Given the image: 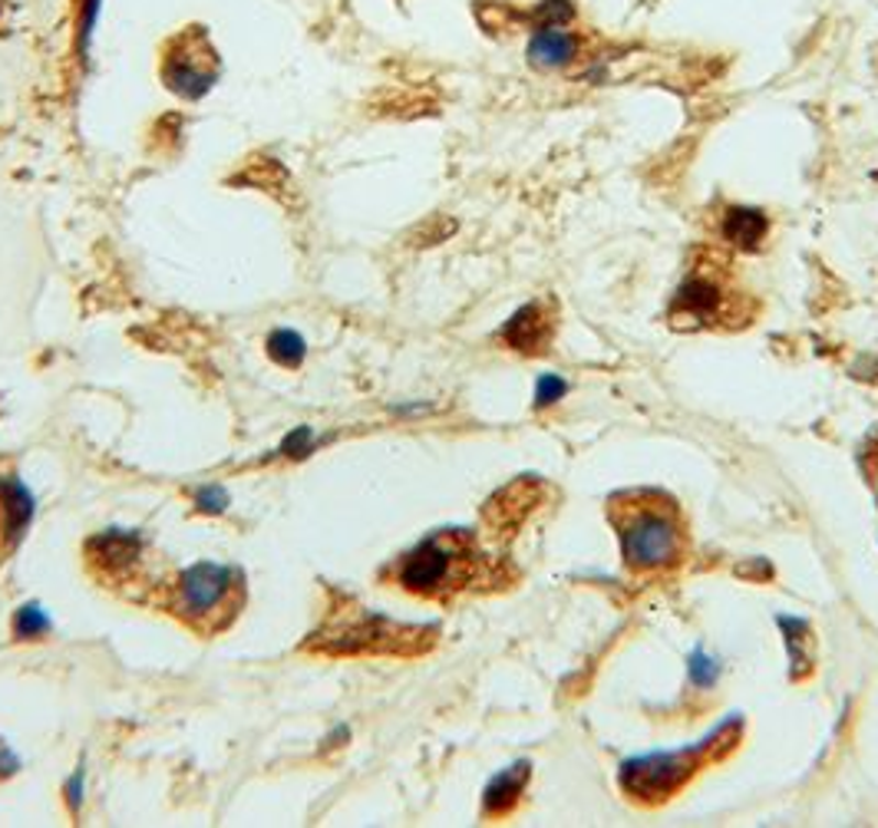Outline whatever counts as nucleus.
Here are the masks:
<instances>
[{
	"mask_svg": "<svg viewBox=\"0 0 878 828\" xmlns=\"http://www.w3.org/2000/svg\"><path fill=\"white\" fill-rule=\"evenodd\" d=\"M317 445H320V439H317L314 426H294V429L281 439L277 455H284V459H307Z\"/></svg>",
	"mask_w": 878,
	"mask_h": 828,
	"instance_id": "aec40b11",
	"label": "nucleus"
},
{
	"mask_svg": "<svg viewBox=\"0 0 878 828\" xmlns=\"http://www.w3.org/2000/svg\"><path fill=\"white\" fill-rule=\"evenodd\" d=\"M568 383L561 376H551V373H541L538 383H535V406H551L564 396Z\"/></svg>",
	"mask_w": 878,
	"mask_h": 828,
	"instance_id": "4be33fe9",
	"label": "nucleus"
},
{
	"mask_svg": "<svg viewBox=\"0 0 878 828\" xmlns=\"http://www.w3.org/2000/svg\"><path fill=\"white\" fill-rule=\"evenodd\" d=\"M158 76L168 92H175L185 102L205 99L218 76H221V59L208 40L205 26H185L178 30L165 46H162V63Z\"/></svg>",
	"mask_w": 878,
	"mask_h": 828,
	"instance_id": "20e7f679",
	"label": "nucleus"
},
{
	"mask_svg": "<svg viewBox=\"0 0 878 828\" xmlns=\"http://www.w3.org/2000/svg\"><path fill=\"white\" fill-rule=\"evenodd\" d=\"M716 676H720V663L706 650H696L690 656V680H693V686H713Z\"/></svg>",
	"mask_w": 878,
	"mask_h": 828,
	"instance_id": "412c9836",
	"label": "nucleus"
},
{
	"mask_svg": "<svg viewBox=\"0 0 878 828\" xmlns=\"http://www.w3.org/2000/svg\"><path fill=\"white\" fill-rule=\"evenodd\" d=\"M551 333H555V320L541 303L518 307L498 330V336L512 350H522V353H545V346L551 343Z\"/></svg>",
	"mask_w": 878,
	"mask_h": 828,
	"instance_id": "9d476101",
	"label": "nucleus"
},
{
	"mask_svg": "<svg viewBox=\"0 0 878 828\" xmlns=\"http://www.w3.org/2000/svg\"><path fill=\"white\" fill-rule=\"evenodd\" d=\"M241 604V571L221 561H195L185 567L172 587V610L191 627L218 630Z\"/></svg>",
	"mask_w": 878,
	"mask_h": 828,
	"instance_id": "f257e3e1",
	"label": "nucleus"
},
{
	"mask_svg": "<svg viewBox=\"0 0 878 828\" xmlns=\"http://www.w3.org/2000/svg\"><path fill=\"white\" fill-rule=\"evenodd\" d=\"M769 234V218L759 208H726L723 238L743 251H756Z\"/></svg>",
	"mask_w": 878,
	"mask_h": 828,
	"instance_id": "f8f14e48",
	"label": "nucleus"
},
{
	"mask_svg": "<svg viewBox=\"0 0 878 828\" xmlns=\"http://www.w3.org/2000/svg\"><path fill=\"white\" fill-rule=\"evenodd\" d=\"M264 353L271 356V363H277L281 369H297L307 360V340L304 333H297L294 327H274L264 336Z\"/></svg>",
	"mask_w": 878,
	"mask_h": 828,
	"instance_id": "4468645a",
	"label": "nucleus"
},
{
	"mask_svg": "<svg viewBox=\"0 0 878 828\" xmlns=\"http://www.w3.org/2000/svg\"><path fill=\"white\" fill-rule=\"evenodd\" d=\"M36 515V498L17 475H0V554L3 561L20 548L30 521Z\"/></svg>",
	"mask_w": 878,
	"mask_h": 828,
	"instance_id": "0eeeda50",
	"label": "nucleus"
},
{
	"mask_svg": "<svg viewBox=\"0 0 878 828\" xmlns=\"http://www.w3.org/2000/svg\"><path fill=\"white\" fill-rule=\"evenodd\" d=\"M83 792H86V772H83V765L66 779V785H63V798H66V808H69V815H79V808H83Z\"/></svg>",
	"mask_w": 878,
	"mask_h": 828,
	"instance_id": "5701e85b",
	"label": "nucleus"
},
{
	"mask_svg": "<svg viewBox=\"0 0 878 828\" xmlns=\"http://www.w3.org/2000/svg\"><path fill=\"white\" fill-rule=\"evenodd\" d=\"M779 627L786 630V647H789V660H792V676L805 673L812 663V653L805 650L809 637H805V623L795 617H779Z\"/></svg>",
	"mask_w": 878,
	"mask_h": 828,
	"instance_id": "f3484780",
	"label": "nucleus"
},
{
	"mask_svg": "<svg viewBox=\"0 0 878 828\" xmlns=\"http://www.w3.org/2000/svg\"><path fill=\"white\" fill-rule=\"evenodd\" d=\"M20 755L7 746V742H0V779H10V775H17L20 772Z\"/></svg>",
	"mask_w": 878,
	"mask_h": 828,
	"instance_id": "b1692460",
	"label": "nucleus"
},
{
	"mask_svg": "<svg viewBox=\"0 0 878 828\" xmlns=\"http://www.w3.org/2000/svg\"><path fill=\"white\" fill-rule=\"evenodd\" d=\"M472 561H475V554L469 551V534L439 531L399 557L396 584L413 590V594H442V590L469 581Z\"/></svg>",
	"mask_w": 878,
	"mask_h": 828,
	"instance_id": "f03ea898",
	"label": "nucleus"
},
{
	"mask_svg": "<svg viewBox=\"0 0 878 828\" xmlns=\"http://www.w3.org/2000/svg\"><path fill=\"white\" fill-rule=\"evenodd\" d=\"M53 630V617L43 610V604L26 600L13 610V637L17 640H43Z\"/></svg>",
	"mask_w": 878,
	"mask_h": 828,
	"instance_id": "dca6fc26",
	"label": "nucleus"
},
{
	"mask_svg": "<svg viewBox=\"0 0 878 828\" xmlns=\"http://www.w3.org/2000/svg\"><path fill=\"white\" fill-rule=\"evenodd\" d=\"M310 637V647L320 653H413L429 640V630L403 627L380 614L360 610L356 617L327 620Z\"/></svg>",
	"mask_w": 878,
	"mask_h": 828,
	"instance_id": "7ed1b4c3",
	"label": "nucleus"
},
{
	"mask_svg": "<svg viewBox=\"0 0 878 828\" xmlns=\"http://www.w3.org/2000/svg\"><path fill=\"white\" fill-rule=\"evenodd\" d=\"M690 752L677 755H647L637 762L624 765V785L630 792H647V795H663L670 792L680 779L690 775Z\"/></svg>",
	"mask_w": 878,
	"mask_h": 828,
	"instance_id": "6e6552de",
	"label": "nucleus"
},
{
	"mask_svg": "<svg viewBox=\"0 0 878 828\" xmlns=\"http://www.w3.org/2000/svg\"><path fill=\"white\" fill-rule=\"evenodd\" d=\"M350 739V726H337L327 739H323V746H320V752H327V749H337V746H343Z\"/></svg>",
	"mask_w": 878,
	"mask_h": 828,
	"instance_id": "393cba45",
	"label": "nucleus"
},
{
	"mask_svg": "<svg viewBox=\"0 0 878 828\" xmlns=\"http://www.w3.org/2000/svg\"><path fill=\"white\" fill-rule=\"evenodd\" d=\"M99 13H102V0H73V56L79 59V66L89 63Z\"/></svg>",
	"mask_w": 878,
	"mask_h": 828,
	"instance_id": "2eb2a0df",
	"label": "nucleus"
},
{
	"mask_svg": "<svg viewBox=\"0 0 878 828\" xmlns=\"http://www.w3.org/2000/svg\"><path fill=\"white\" fill-rule=\"evenodd\" d=\"M142 554V534L132 528H106L86 541V557L99 564L106 574L129 571Z\"/></svg>",
	"mask_w": 878,
	"mask_h": 828,
	"instance_id": "1a4fd4ad",
	"label": "nucleus"
},
{
	"mask_svg": "<svg viewBox=\"0 0 878 828\" xmlns=\"http://www.w3.org/2000/svg\"><path fill=\"white\" fill-rule=\"evenodd\" d=\"M736 300L723 290V284L716 277H706V274H693L680 284V290L673 294V303H670V317L680 323V320H690V323H713L720 317H736L733 313Z\"/></svg>",
	"mask_w": 878,
	"mask_h": 828,
	"instance_id": "423d86ee",
	"label": "nucleus"
},
{
	"mask_svg": "<svg viewBox=\"0 0 878 828\" xmlns=\"http://www.w3.org/2000/svg\"><path fill=\"white\" fill-rule=\"evenodd\" d=\"M578 46H581V40L571 30L545 26V30H535L528 40V63L541 66V69H558L578 56Z\"/></svg>",
	"mask_w": 878,
	"mask_h": 828,
	"instance_id": "9b49d317",
	"label": "nucleus"
},
{
	"mask_svg": "<svg viewBox=\"0 0 878 828\" xmlns=\"http://www.w3.org/2000/svg\"><path fill=\"white\" fill-rule=\"evenodd\" d=\"M574 20V3L571 0H538L528 13H525V23H531L535 30H545V26H564Z\"/></svg>",
	"mask_w": 878,
	"mask_h": 828,
	"instance_id": "a211bd4d",
	"label": "nucleus"
},
{
	"mask_svg": "<svg viewBox=\"0 0 878 828\" xmlns=\"http://www.w3.org/2000/svg\"><path fill=\"white\" fill-rule=\"evenodd\" d=\"M621 544H624V557L630 567L637 571H654V567H667L673 557H680V528L667 511H634L624 525H621Z\"/></svg>",
	"mask_w": 878,
	"mask_h": 828,
	"instance_id": "39448f33",
	"label": "nucleus"
},
{
	"mask_svg": "<svg viewBox=\"0 0 878 828\" xmlns=\"http://www.w3.org/2000/svg\"><path fill=\"white\" fill-rule=\"evenodd\" d=\"M399 416H419V412H429V402H413V406H396Z\"/></svg>",
	"mask_w": 878,
	"mask_h": 828,
	"instance_id": "a878e982",
	"label": "nucleus"
},
{
	"mask_svg": "<svg viewBox=\"0 0 878 828\" xmlns=\"http://www.w3.org/2000/svg\"><path fill=\"white\" fill-rule=\"evenodd\" d=\"M525 782H528V762H515V765L502 769L482 792V812L485 815H505L515 805Z\"/></svg>",
	"mask_w": 878,
	"mask_h": 828,
	"instance_id": "ddd939ff",
	"label": "nucleus"
},
{
	"mask_svg": "<svg viewBox=\"0 0 878 828\" xmlns=\"http://www.w3.org/2000/svg\"><path fill=\"white\" fill-rule=\"evenodd\" d=\"M191 505H195V511H201V515H224L228 505H231V495H228L224 485H218V482H205V485L191 488Z\"/></svg>",
	"mask_w": 878,
	"mask_h": 828,
	"instance_id": "6ab92c4d",
	"label": "nucleus"
}]
</instances>
